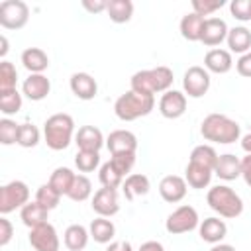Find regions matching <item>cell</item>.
<instances>
[{"mask_svg": "<svg viewBox=\"0 0 251 251\" xmlns=\"http://www.w3.org/2000/svg\"><path fill=\"white\" fill-rule=\"evenodd\" d=\"M82 8L90 14H100L108 10V0H82Z\"/></svg>", "mask_w": 251, "mask_h": 251, "instance_id": "cell-46", "label": "cell"}, {"mask_svg": "<svg viewBox=\"0 0 251 251\" xmlns=\"http://www.w3.org/2000/svg\"><path fill=\"white\" fill-rule=\"evenodd\" d=\"M18 82V71L10 61H2L0 63V92L6 90H14Z\"/></svg>", "mask_w": 251, "mask_h": 251, "instance_id": "cell-39", "label": "cell"}, {"mask_svg": "<svg viewBox=\"0 0 251 251\" xmlns=\"http://www.w3.org/2000/svg\"><path fill=\"white\" fill-rule=\"evenodd\" d=\"M212 176H214V171L212 169H206L202 165H196L192 161H188L186 169H184V180L190 188L194 190H202L206 186H210L212 182Z\"/></svg>", "mask_w": 251, "mask_h": 251, "instance_id": "cell-23", "label": "cell"}, {"mask_svg": "<svg viewBox=\"0 0 251 251\" xmlns=\"http://www.w3.org/2000/svg\"><path fill=\"white\" fill-rule=\"evenodd\" d=\"M218 157H220V155L216 153V149H214L212 145L202 143V145H196V147L192 149L188 161H192V163H196V165H202V167L214 171V169H216V163H218Z\"/></svg>", "mask_w": 251, "mask_h": 251, "instance_id": "cell-32", "label": "cell"}, {"mask_svg": "<svg viewBox=\"0 0 251 251\" xmlns=\"http://www.w3.org/2000/svg\"><path fill=\"white\" fill-rule=\"evenodd\" d=\"M29 202V188L24 180H10L0 188V214L6 216L14 210H22Z\"/></svg>", "mask_w": 251, "mask_h": 251, "instance_id": "cell-6", "label": "cell"}, {"mask_svg": "<svg viewBox=\"0 0 251 251\" xmlns=\"http://www.w3.org/2000/svg\"><path fill=\"white\" fill-rule=\"evenodd\" d=\"M110 163L126 178L129 175V171L133 169V165H135V153H118V155H112L110 157Z\"/></svg>", "mask_w": 251, "mask_h": 251, "instance_id": "cell-41", "label": "cell"}, {"mask_svg": "<svg viewBox=\"0 0 251 251\" xmlns=\"http://www.w3.org/2000/svg\"><path fill=\"white\" fill-rule=\"evenodd\" d=\"M210 73L204 69V67H198V65H192L184 71V76H182V90L188 98H202L204 94H208L210 90Z\"/></svg>", "mask_w": 251, "mask_h": 251, "instance_id": "cell-9", "label": "cell"}, {"mask_svg": "<svg viewBox=\"0 0 251 251\" xmlns=\"http://www.w3.org/2000/svg\"><path fill=\"white\" fill-rule=\"evenodd\" d=\"M227 31H229V27H227L226 20L216 18V16L206 18L204 27H202V37H200V43H204L206 47H214V49H216V45H220L222 41H226Z\"/></svg>", "mask_w": 251, "mask_h": 251, "instance_id": "cell-14", "label": "cell"}, {"mask_svg": "<svg viewBox=\"0 0 251 251\" xmlns=\"http://www.w3.org/2000/svg\"><path fill=\"white\" fill-rule=\"evenodd\" d=\"M208 206L220 216V218H237L243 212V200L241 196L227 184H216L206 194Z\"/></svg>", "mask_w": 251, "mask_h": 251, "instance_id": "cell-5", "label": "cell"}, {"mask_svg": "<svg viewBox=\"0 0 251 251\" xmlns=\"http://www.w3.org/2000/svg\"><path fill=\"white\" fill-rule=\"evenodd\" d=\"M233 67V59L229 49H210L204 55V69L208 73H216V75H226L229 73Z\"/></svg>", "mask_w": 251, "mask_h": 251, "instance_id": "cell-20", "label": "cell"}, {"mask_svg": "<svg viewBox=\"0 0 251 251\" xmlns=\"http://www.w3.org/2000/svg\"><path fill=\"white\" fill-rule=\"evenodd\" d=\"M0 43H2V47H0V57H6V53H8V37H6V35H0Z\"/></svg>", "mask_w": 251, "mask_h": 251, "instance_id": "cell-52", "label": "cell"}, {"mask_svg": "<svg viewBox=\"0 0 251 251\" xmlns=\"http://www.w3.org/2000/svg\"><path fill=\"white\" fill-rule=\"evenodd\" d=\"M47 218H49V210L43 208L39 202H27L22 210H20V220L24 222V226H27L29 229L31 227H37L41 224H47Z\"/></svg>", "mask_w": 251, "mask_h": 251, "instance_id": "cell-29", "label": "cell"}, {"mask_svg": "<svg viewBox=\"0 0 251 251\" xmlns=\"http://www.w3.org/2000/svg\"><path fill=\"white\" fill-rule=\"evenodd\" d=\"M75 143H76L78 151H98L100 153L102 145H106V139L96 126H80L78 131L75 133Z\"/></svg>", "mask_w": 251, "mask_h": 251, "instance_id": "cell-17", "label": "cell"}, {"mask_svg": "<svg viewBox=\"0 0 251 251\" xmlns=\"http://www.w3.org/2000/svg\"><path fill=\"white\" fill-rule=\"evenodd\" d=\"M229 12L239 22H251V0H231Z\"/></svg>", "mask_w": 251, "mask_h": 251, "instance_id": "cell-43", "label": "cell"}, {"mask_svg": "<svg viewBox=\"0 0 251 251\" xmlns=\"http://www.w3.org/2000/svg\"><path fill=\"white\" fill-rule=\"evenodd\" d=\"M159 112L167 120H176V118L184 116V112H186V94L180 92V90H175V88L163 92L161 100H159Z\"/></svg>", "mask_w": 251, "mask_h": 251, "instance_id": "cell-12", "label": "cell"}, {"mask_svg": "<svg viewBox=\"0 0 251 251\" xmlns=\"http://www.w3.org/2000/svg\"><path fill=\"white\" fill-rule=\"evenodd\" d=\"M92 196V182L86 175H76L75 176V182L67 194V198H71L73 202H84Z\"/></svg>", "mask_w": 251, "mask_h": 251, "instance_id": "cell-33", "label": "cell"}, {"mask_svg": "<svg viewBox=\"0 0 251 251\" xmlns=\"http://www.w3.org/2000/svg\"><path fill=\"white\" fill-rule=\"evenodd\" d=\"M88 239H90V231L80 224H71L63 233V241L69 251H82L88 245Z\"/></svg>", "mask_w": 251, "mask_h": 251, "instance_id": "cell-25", "label": "cell"}, {"mask_svg": "<svg viewBox=\"0 0 251 251\" xmlns=\"http://www.w3.org/2000/svg\"><path fill=\"white\" fill-rule=\"evenodd\" d=\"M186 190H188V184H186L184 176H178V175H167L159 182V194L169 204L180 202L186 196Z\"/></svg>", "mask_w": 251, "mask_h": 251, "instance_id": "cell-13", "label": "cell"}, {"mask_svg": "<svg viewBox=\"0 0 251 251\" xmlns=\"http://www.w3.org/2000/svg\"><path fill=\"white\" fill-rule=\"evenodd\" d=\"M137 251H165V247H163V243H159V241H145V243H141V247L137 249Z\"/></svg>", "mask_w": 251, "mask_h": 251, "instance_id": "cell-49", "label": "cell"}, {"mask_svg": "<svg viewBox=\"0 0 251 251\" xmlns=\"http://www.w3.org/2000/svg\"><path fill=\"white\" fill-rule=\"evenodd\" d=\"M88 231H90V237H92L96 243L108 245V243H112V241H114L116 226H114V222H112V220L98 216L96 220H92V222H90Z\"/></svg>", "mask_w": 251, "mask_h": 251, "instance_id": "cell-27", "label": "cell"}, {"mask_svg": "<svg viewBox=\"0 0 251 251\" xmlns=\"http://www.w3.org/2000/svg\"><path fill=\"white\" fill-rule=\"evenodd\" d=\"M29 20V6L22 0H4L0 4V25L4 29H22Z\"/></svg>", "mask_w": 251, "mask_h": 251, "instance_id": "cell-8", "label": "cell"}, {"mask_svg": "<svg viewBox=\"0 0 251 251\" xmlns=\"http://www.w3.org/2000/svg\"><path fill=\"white\" fill-rule=\"evenodd\" d=\"M204 22L206 18L190 12V14H184L180 24H178V29H180V35L186 39V41H200L202 37V27H204Z\"/></svg>", "mask_w": 251, "mask_h": 251, "instance_id": "cell-28", "label": "cell"}, {"mask_svg": "<svg viewBox=\"0 0 251 251\" xmlns=\"http://www.w3.org/2000/svg\"><path fill=\"white\" fill-rule=\"evenodd\" d=\"M227 47H229V53H239V55H245L249 53L251 49V31L245 27V25H235L227 31Z\"/></svg>", "mask_w": 251, "mask_h": 251, "instance_id": "cell-26", "label": "cell"}, {"mask_svg": "<svg viewBox=\"0 0 251 251\" xmlns=\"http://www.w3.org/2000/svg\"><path fill=\"white\" fill-rule=\"evenodd\" d=\"M51 92V80L45 75H29L22 84V94L31 102H39L47 98Z\"/></svg>", "mask_w": 251, "mask_h": 251, "instance_id": "cell-18", "label": "cell"}, {"mask_svg": "<svg viewBox=\"0 0 251 251\" xmlns=\"http://www.w3.org/2000/svg\"><path fill=\"white\" fill-rule=\"evenodd\" d=\"M235 71L245 76V78H251V51L245 53V55H239V59L235 61Z\"/></svg>", "mask_w": 251, "mask_h": 251, "instance_id": "cell-45", "label": "cell"}, {"mask_svg": "<svg viewBox=\"0 0 251 251\" xmlns=\"http://www.w3.org/2000/svg\"><path fill=\"white\" fill-rule=\"evenodd\" d=\"M106 14L114 24H127L133 16V2L131 0H108Z\"/></svg>", "mask_w": 251, "mask_h": 251, "instance_id": "cell-30", "label": "cell"}, {"mask_svg": "<svg viewBox=\"0 0 251 251\" xmlns=\"http://www.w3.org/2000/svg\"><path fill=\"white\" fill-rule=\"evenodd\" d=\"M73 137H75V120H73V116H69L65 112H59V114H53L45 120L43 139H45L49 149L63 151L71 145Z\"/></svg>", "mask_w": 251, "mask_h": 251, "instance_id": "cell-3", "label": "cell"}, {"mask_svg": "<svg viewBox=\"0 0 251 251\" xmlns=\"http://www.w3.org/2000/svg\"><path fill=\"white\" fill-rule=\"evenodd\" d=\"M173 80H175L173 71L165 65H159L155 69H145V71L133 73V76L129 80V86H131V90H135L139 94L155 96L157 92L171 90Z\"/></svg>", "mask_w": 251, "mask_h": 251, "instance_id": "cell-2", "label": "cell"}, {"mask_svg": "<svg viewBox=\"0 0 251 251\" xmlns=\"http://www.w3.org/2000/svg\"><path fill=\"white\" fill-rule=\"evenodd\" d=\"M35 202H39L43 208H47V210L51 212V210H55V208L59 206L61 194L47 182V184H41V186L37 188V192H35Z\"/></svg>", "mask_w": 251, "mask_h": 251, "instance_id": "cell-37", "label": "cell"}, {"mask_svg": "<svg viewBox=\"0 0 251 251\" xmlns=\"http://www.w3.org/2000/svg\"><path fill=\"white\" fill-rule=\"evenodd\" d=\"M92 210L102 216V218H112L120 212V196H118V188H98L92 196Z\"/></svg>", "mask_w": 251, "mask_h": 251, "instance_id": "cell-11", "label": "cell"}, {"mask_svg": "<svg viewBox=\"0 0 251 251\" xmlns=\"http://www.w3.org/2000/svg\"><path fill=\"white\" fill-rule=\"evenodd\" d=\"M69 86H71V92L78 100H92L98 94V82L88 73H73Z\"/></svg>", "mask_w": 251, "mask_h": 251, "instance_id": "cell-16", "label": "cell"}, {"mask_svg": "<svg viewBox=\"0 0 251 251\" xmlns=\"http://www.w3.org/2000/svg\"><path fill=\"white\" fill-rule=\"evenodd\" d=\"M106 251H133V247L129 241H112L108 243Z\"/></svg>", "mask_w": 251, "mask_h": 251, "instance_id": "cell-48", "label": "cell"}, {"mask_svg": "<svg viewBox=\"0 0 251 251\" xmlns=\"http://www.w3.org/2000/svg\"><path fill=\"white\" fill-rule=\"evenodd\" d=\"M75 176H76V173H73L69 167H57L51 173V176H49V184L61 196H67L69 190H71V186H73V182H75Z\"/></svg>", "mask_w": 251, "mask_h": 251, "instance_id": "cell-31", "label": "cell"}, {"mask_svg": "<svg viewBox=\"0 0 251 251\" xmlns=\"http://www.w3.org/2000/svg\"><path fill=\"white\" fill-rule=\"evenodd\" d=\"M41 139V131L37 129V126L33 124H20V131H18V145L20 147H25V149H31L39 143Z\"/></svg>", "mask_w": 251, "mask_h": 251, "instance_id": "cell-36", "label": "cell"}, {"mask_svg": "<svg viewBox=\"0 0 251 251\" xmlns=\"http://www.w3.org/2000/svg\"><path fill=\"white\" fill-rule=\"evenodd\" d=\"M153 108H155V96L139 94L131 88L114 102V112L122 122H133L143 116H149Z\"/></svg>", "mask_w": 251, "mask_h": 251, "instance_id": "cell-4", "label": "cell"}, {"mask_svg": "<svg viewBox=\"0 0 251 251\" xmlns=\"http://www.w3.org/2000/svg\"><path fill=\"white\" fill-rule=\"evenodd\" d=\"M22 94L14 88V90H6L0 92V112L4 116H14L22 110Z\"/></svg>", "mask_w": 251, "mask_h": 251, "instance_id": "cell-35", "label": "cell"}, {"mask_svg": "<svg viewBox=\"0 0 251 251\" xmlns=\"http://www.w3.org/2000/svg\"><path fill=\"white\" fill-rule=\"evenodd\" d=\"M241 178L251 188V155L241 157Z\"/></svg>", "mask_w": 251, "mask_h": 251, "instance_id": "cell-47", "label": "cell"}, {"mask_svg": "<svg viewBox=\"0 0 251 251\" xmlns=\"http://www.w3.org/2000/svg\"><path fill=\"white\" fill-rule=\"evenodd\" d=\"M98 180H100V184L102 186H106V188H120L122 184H124V176L114 169V165L110 163V161H106V163H102L100 165V171H98Z\"/></svg>", "mask_w": 251, "mask_h": 251, "instance_id": "cell-34", "label": "cell"}, {"mask_svg": "<svg viewBox=\"0 0 251 251\" xmlns=\"http://www.w3.org/2000/svg\"><path fill=\"white\" fill-rule=\"evenodd\" d=\"M149 188H151V182H149V178H147L145 175H141V173H131V175H127L126 180H124V184H122L124 196H126L127 200H135V198H139V196H145V194L149 192Z\"/></svg>", "mask_w": 251, "mask_h": 251, "instance_id": "cell-24", "label": "cell"}, {"mask_svg": "<svg viewBox=\"0 0 251 251\" xmlns=\"http://www.w3.org/2000/svg\"><path fill=\"white\" fill-rule=\"evenodd\" d=\"M27 239H29V245L33 251H59V247H61L57 229L49 222L41 224L37 227H31Z\"/></svg>", "mask_w": 251, "mask_h": 251, "instance_id": "cell-10", "label": "cell"}, {"mask_svg": "<svg viewBox=\"0 0 251 251\" xmlns=\"http://www.w3.org/2000/svg\"><path fill=\"white\" fill-rule=\"evenodd\" d=\"M241 149H243L247 155H251V131L241 137Z\"/></svg>", "mask_w": 251, "mask_h": 251, "instance_id": "cell-50", "label": "cell"}, {"mask_svg": "<svg viewBox=\"0 0 251 251\" xmlns=\"http://www.w3.org/2000/svg\"><path fill=\"white\" fill-rule=\"evenodd\" d=\"M106 147L110 155L118 153H135L137 151V137L129 129H114L106 137Z\"/></svg>", "mask_w": 251, "mask_h": 251, "instance_id": "cell-15", "label": "cell"}, {"mask_svg": "<svg viewBox=\"0 0 251 251\" xmlns=\"http://www.w3.org/2000/svg\"><path fill=\"white\" fill-rule=\"evenodd\" d=\"M214 175L222 180H235L241 176V159L235 157L233 153H224L218 157V163H216V169H214Z\"/></svg>", "mask_w": 251, "mask_h": 251, "instance_id": "cell-21", "label": "cell"}, {"mask_svg": "<svg viewBox=\"0 0 251 251\" xmlns=\"http://www.w3.org/2000/svg\"><path fill=\"white\" fill-rule=\"evenodd\" d=\"M198 235L202 241L210 243V245H216V243H222V239L227 235V226L224 220L212 216V218H206L200 222L198 226Z\"/></svg>", "mask_w": 251, "mask_h": 251, "instance_id": "cell-19", "label": "cell"}, {"mask_svg": "<svg viewBox=\"0 0 251 251\" xmlns=\"http://www.w3.org/2000/svg\"><path fill=\"white\" fill-rule=\"evenodd\" d=\"M18 131H20V124H16L14 120L10 118L0 120V143L2 145L18 143Z\"/></svg>", "mask_w": 251, "mask_h": 251, "instance_id": "cell-40", "label": "cell"}, {"mask_svg": "<svg viewBox=\"0 0 251 251\" xmlns=\"http://www.w3.org/2000/svg\"><path fill=\"white\" fill-rule=\"evenodd\" d=\"M200 133L206 141L220 143V145H229L241 139V127L235 120H231L226 114H208L202 124H200Z\"/></svg>", "mask_w": 251, "mask_h": 251, "instance_id": "cell-1", "label": "cell"}, {"mask_svg": "<svg viewBox=\"0 0 251 251\" xmlns=\"http://www.w3.org/2000/svg\"><path fill=\"white\" fill-rule=\"evenodd\" d=\"M75 165L80 173H92L100 167V153L98 151H78L75 155Z\"/></svg>", "mask_w": 251, "mask_h": 251, "instance_id": "cell-38", "label": "cell"}, {"mask_svg": "<svg viewBox=\"0 0 251 251\" xmlns=\"http://www.w3.org/2000/svg\"><path fill=\"white\" fill-rule=\"evenodd\" d=\"M210 251H235V247L229 243H216V245H212Z\"/></svg>", "mask_w": 251, "mask_h": 251, "instance_id": "cell-51", "label": "cell"}, {"mask_svg": "<svg viewBox=\"0 0 251 251\" xmlns=\"http://www.w3.org/2000/svg\"><path fill=\"white\" fill-rule=\"evenodd\" d=\"M22 65L29 71V75H43L49 69V57L39 47H27L22 51Z\"/></svg>", "mask_w": 251, "mask_h": 251, "instance_id": "cell-22", "label": "cell"}, {"mask_svg": "<svg viewBox=\"0 0 251 251\" xmlns=\"http://www.w3.org/2000/svg\"><path fill=\"white\" fill-rule=\"evenodd\" d=\"M200 226V218L194 206L182 204L178 208H175L165 222V229L173 235H180V233H188L192 229H196Z\"/></svg>", "mask_w": 251, "mask_h": 251, "instance_id": "cell-7", "label": "cell"}, {"mask_svg": "<svg viewBox=\"0 0 251 251\" xmlns=\"http://www.w3.org/2000/svg\"><path fill=\"white\" fill-rule=\"evenodd\" d=\"M12 235H14V226L12 222L2 216L0 218V247H6L10 241H12Z\"/></svg>", "mask_w": 251, "mask_h": 251, "instance_id": "cell-44", "label": "cell"}, {"mask_svg": "<svg viewBox=\"0 0 251 251\" xmlns=\"http://www.w3.org/2000/svg\"><path fill=\"white\" fill-rule=\"evenodd\" d=\"M226 2L224 0H192V12L198 16H210L216 10H220Z\"/></svg>", "mask_w": 251, "mask_h": 251, "instance_id": "cell-42", "label": "cell"}]
</instances>
